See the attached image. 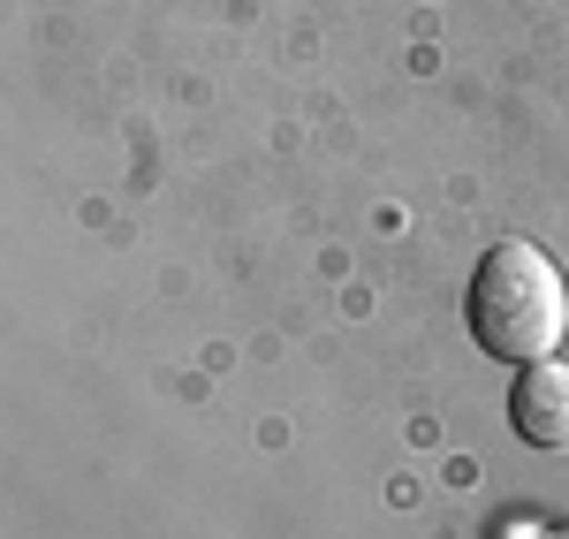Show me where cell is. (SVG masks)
I'll list each match as a JSON object with an SVG mask.
<instances>
[{"instance_id": "cell-3", "label": "cell", "mask_w": 569, "mask_h": 539, "mask_svg": "<svg viewBox=\"0 0 569 539\" xmlns=\"http://www.w3.org/2000/svg\"><path fill=\"white\" fill-rule=\"evenodd\" d=\"M547 539H569V525H555V532H547Z\"/></svg>"}, {"instance_id": "cell-2", "label": "cell", "mask_w": 569, "mask_h": 539, "mask_svg": "<svg viewBox=\"0 0 569 539\" xmlns=\"http://www.w3.org/2000/svg\"><path fill=\"white\" fill-rule=\"evenodd\" d=\"M509 426L525 433L531 449L569 456V365L562 358H539V365L517 372V388H509Z\"/></svg>"}, {"instance_id": "cell-1", "label": "cell", "mask_w": 569, "mask_h": 539, "mask_svg": "<svg viewBox=\"0 0 569 539\" xmlns=\"http://www.w3.org/2000/svg\"><path fill=\"white\" fill-rule=\"evenodd\" d=\"M471 335H479V350L509 365H539L562 350L569 335V281L562 267L525 243V236H509V243H493L471 273Z\"/></svg>"}]
</instances>
